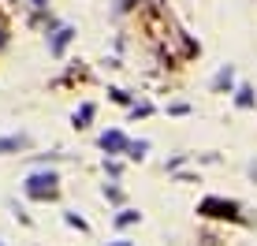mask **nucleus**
Segmentation results:
<instances>
[{
	"label": "nucleus",
	"mask_w": 257,
	"mask_h": 246,
	"mask_svg": "<svg viewBox=\"0 0 257 246\" xmlns=\"http://www.w3.org/2000/svg\"><path fill=\"white\" fill-rule=\"evenodd\" d=\"M101 149H108V153H123V149H131V142L119 135V131H108V135H101Z\"/></svg>",
	"instance_id": "obj_3"
},
{
	"label": "nucleus",
	"mask_w": 257,
	"mask_h": 246,
	"mask_svg": "<svg viewBox=\"0 0 257 246\" xmlns=\"http://www.w3.org/2000/svg\"><path fill=\"white\" fill-rule=\"evenodd\" d=\"M26 142H30L26 135H8V138H0V157L19 153V149H26Z\"/></svg>",
	"instance_id": "obj_4"
},
{
	"label": "nucleus",
	"mask_w": 257,
	"mask_h": 246,
	"mask_svg": "<svg viewBox=\"0 0 257 246\" xmlns=\"http://www.w3.org/2000/svg\"><path fill=\"white\" fill-rule=\"evenodd\" d=\"M90 116H93V104H82V108L75 112V127H86V123H90Z\"/></svg>",
	"instance_id": "obj_7"
},
{
	"label": "nucleus",
	"mask_w": 257,
	"mask_h": 246,
	"mask_svg": "<svg viewBox=\"0 0 257 246\" xmlns=\"http://www.w3.org/2000/svg\"><path fill=\"white\" fill-rule=\"evenodd\" d=\"M235 104H238V108H253V104H257V97H253V90H250V86H242V90H238Z\"/></svg>",
	"instance_id": "obj_5"
},
{
	"label": "nucleus",
	"mask_w": 257,
	"mask_h": 246,
	"mask_svg": "<svg viewBox=\"0 0 257 246\" xmlns=\"http://www.w3.org/2000/svg\"><path fill=\"white\" fill-rule=\"evenodd\" d=\"M135 220H138V213H131V209H127V213H119V216H116V224H119V227H127V224H135Z\"/></svg>",
	"instance_id": "obj_9"
},
{
	"label": "nucleus",
	"mask_w": 257,
	"mask_h": 246,
	"mask_svg": "<svg viewBox=\"0 0 257 246\" xmlns=\"http://www.w3.org/2000/svg\"><path fill=\"white\" fill-rule=\"evenodd\" d=\"M146 149H149V142H131V157H138V161H142V157H146Z\"/></svg>",
	"instance_id": "obj_10"
},
{
	"label": "nucleus",
	"mask_w": 257,
	"mask_h": 246,
	"mask_svg": "<svg viewBox=\"0 0 257 246\" xmlns=\"http://www.w3.org/2000/svg\"><path fill=\"white\" fill-rule=\"evenodd\" d=\"M201 216H216V220H242V209H238V201H224V198H205L198 205Z\"/></svg>",
	"instance_id": "obj_2"
},
{
	"label": "nucleus",
	"mask_w": 257,
	"mask_h": 246,
	"mask_svg": "<svg viewBox=\"0 0 257 246\" xmlns=\"http://www.w3.org/2000/svg\"><path fill=\"white\" fill-rule=\"evenodd\" d=\"M231 78H235V71H231V67H224V71L216 75V90H227V86H231Z\"/></svg>",
	"instance_id": "obj_8"
},
{
	"label": "nucleus",
	"mask_w": 257,
	"mask_h": 246,
	"mask_svg": "<svg viewBox=\"0 0 257 246\" xmlns=\"http://www.w3.org/2000/svg\"><path fill=\"white\" fill-rule=\"evenodd\" d=\"M56 172H34L30 179H26V194L30 198H38V201H45V198H56Z\"/></svg>",
	"instance_id": "obj_1"
},
{
	"label": "nucleus",
	"mask_w": 257,
	"mask_h": 246,
	"mask_svg": "<svg viewBox=\"0 0 257 246\" xmlns=\"http://www.w3.org/2000/svg\"><path fill=\"white\" fill-rule=\"evenodd\" d=\"M250 175H253V179H257V164H250Z\"/></svg>",
	"instance_id": "obj_11"
},
{
	"label": "nucleus",
	"mask_w": 257,
	"mask_h": 246,
	"mask_svg": "<svg viewBox=\"0 0 257 246\" xmlns=\"http://www.w3.org/2000/svg\"><path fill=\"white\" fill-rule=\"evenodd\" d=\"M108 246H127V242H108Z\"/></svg>",
	"instance_id": "obj_12"
},
{
	"label": "nucleus",
	"mask_w": 257,
	"mask_h": 246,
	"mask_svg": "<svg viewBox=\"0 0 257 246\" xmlns=\"http://www.w3.org/2000/svg\"><path fill=\"white\" fill-rule=\"evenodd\" d=\"M71 34H75V30H67V26H64V30H60L56 38H52V52H56V56H60V52H64V45L71 41Z\"/></svg>",
	"instance_id": "obj_6"
}]
</instances>
